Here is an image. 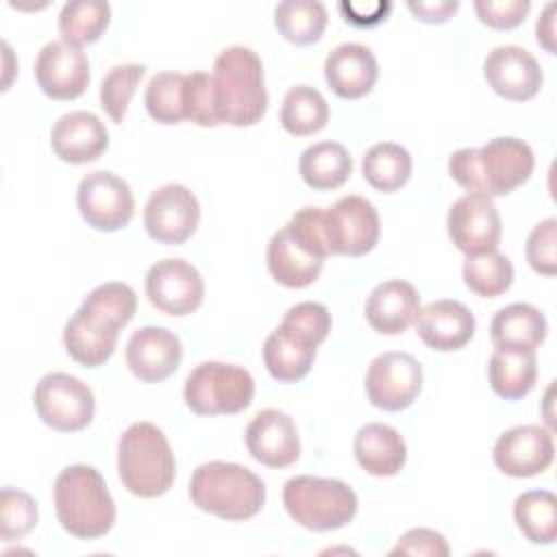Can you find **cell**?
<instances>
[{
    "mask_svg": "<svg viewBox=\"0 0 557 557\" xmlns=\"http://www.w3.org/2000/svg\"><path fill=\"white\" fill-rule=\"evenodd\" d=\"M533 165L531 146L518 137H494L481 148H459L448 157L453 181L487 198L507 196L527 183Z\"/></svg>",
    "mask_w": 557,
    "mask_h": 557,
    "instance_id": "6da1fadb",
    "label": "cell"
},
{
    "mask_svg": "<svg viewBox=\"0 0 557 557\" xmlns=\"http://www.w3.org/2000/svg\"><path fill=\"white\" fill-rule=\"evenodd\" d=\"M331 255L324 233V209L302 207L272 235L268 244V270L285 287H309Z\"/></svg>",
    "mask_w": 557,
    "mask_h": 557,
    "instance_id": "7a4b0ae2",
    "label": "cell"
},
{
    "mask_svg": "<svg viewBox=\"0 0 557 557\" xmlns=\"http://www.w3.org/2000/svg\"><path fill=\"white\" fill-rule=\"evenodd\" d=\"M52 498L61 527L78 540L102 537L115 524V503L102 474L91 466L63 468L54 479Z\"/></svg>",
    "mask_w": 557,
    "mask_h": 557,
    "instance_id": "3957f363",
    "label": "cell"
},
{
    "mask_svg": "<svg viewBox=\"0 0 557 557\" xmlns=\"http://www.w3.org/2000/svg\"><path fill=\"white\" fill-rule=\"evenodd\" d=\"M213 87L222 124H257L268 111L263 63L252 48H224L213 61Z\"/></svg>",
    "mask_w": 557,
    "mask_h": 557,
    "instance_id": "277c9868",
    "label": "cell"
},
{
    "mask_svg": "<svg viewBox=\"0 0 557 557\" xmlns=\"http://www.w3.org/2000/svg\"><path fill=\"white\" fill-rule=\"evenodd\" d=\"M191 503L222 520L255 518L265 503L263 481L248 468L231 461H209L189 479Z\"/></svg>",
    "mask_w": 557,
    "mask_h": 557,
    "instance_id": "5b68a950",
    "label": "cell"
},
{
    "mask_svg": "<svg viewBox=\"0 0 557 557\" xmlns=\"http://www.w3.org/2000/svg\"><path fill=\"white\" fill-rule=\"evenodd\" d=\"M117 474L139 498L163 496L176 476V459L165 433L152 422L131 424L117 442Z\"/></svg>",
    "mask_w": 557,
    "mask_h": 557,
    "instance_id": "8992f818",
    "label": "cell"
},
{
    "mask_svg": "<svg viewBox=\"0 0 557 557\" xmlns=\"http://www.w3.org/2000/svg\"><path fill=\"white\" fill-rule=\"evenodd\" d=\"M283 505L294 522L309 531H335L357 513L355 490L339 479L294 476L283 487Z\"/></svg>",
    "mask_w": 557,
    "mask_h": 557,
    "instance_id": "52a82bcc",
    "label": "cell"
},
{
    "mask_svg": "<svg viewBox=\"0 0 557 557\" xmlns=\"http://www.w3.org/2000/svg\"><path fill=\"white\" fill-rule=\"evenodd\" d=\"M185 405L198 416L244 411L255 396L252 374L235 363L202 361L185 379Z\"/></svg>",
    "mask_w": 557,
    "mask_h": 557,
    "instance_id": "ba28073f",
    "label": "cell"
},
{
    "mask_svg": "<svg viewBox=\"0 0 557 557\" xmlns=\"http://www.w3.org/2000/svg\"><path fill=\"white\" fill-rule=\"evenodd\" d=\"M33 405L41 422L61 433L85 429L96 411L91 387L65 372L41 376L33 392Z\"/></svg>",
    "mask_w": 557,
    "mask_h": 557,
    "instance_id": "9c48e42d",
    "label": "cell"
},
{
    "mask_svg": "<svg viewBox=\"0 0 557 557\" xmlns=\"http://www.w3.org/2000/svg\"><path fill=\"white\" fill-rule=\"evenodd\" d=\"M76 205L83 220L104 233L124 228L135 213V198L128 183L109 170H96L81 178Z\"/></svg>",
    "mask_w": 557,
    "mask_h": 557,
    "instance_id": "30bf717a",
    "label": "cell"
},
{
    "mask_svg": "<svg viewBox=\"0 0 557 557\" xmlns=\"http://www.w3.org/2000/svg\"><path fill=\"white\" fill-rule=\"evenodd\" d=\"M324 233L331 255L361 257L379 242V213L363 196H342L324 209Z\"/></svg>",
    "mask_w": 557,
    "mask_h": 557,
    "instance_id": "8fae6325",
    "label": "cell"
},
{
    "mask_svg": "<svg viewBox=\"0 0 557 557\" xmlns=\"http://www.w3.org/2000/svg\"><path fill=\"white\" fill-rule=\"evenodd\" d=\"M422 389V366L409 352H381L366 372L368 400L383 411L407 409Z\"/></svg>",
    "mask_w": 557,
    "mask_h": 557,
    "instance_id": "7c38bea8",
    "label": "cell"
},
{
    "mask_svg": "<svg viewBox=\"0 0 557 557\" xmlns=\"http://www.w3.org/2000/svg\"><path fill=\"white\" fill-rule=\"evenodd\" d=\"M200 222L198 198L178 183H168L150 194L144 207V226L150 239L168 246L187 242Z\"/></svg>",
    "mask_w": 557,
    "mask_h": 557,
    "instance_id": "4fadbf2b",
    "label": "cell"
},
{
    "mask_svg": "<svg viewBox=\"0 0 557 557\" xmlns=\"http://www.w3.org/2000/svg\"><path fill=\"white\" fill-rule=\"evenodd\" d=\"M146 296L168 315H189L202 305L205 281L185 259H161L146 272Z\"/></svg>",
    "mask_w": 557,
    "mask_h": 557,
    "instance_id": "5bb4252c",
    "label": "cell"
},
{
    "mask_svg": "<svg viewBox=\"0 0 557 557\" xmlns=\"http://www.w3.org/2000/svg\"><path fill=\"white\" fill-rule=\"evenodd\" d=\"M35 78L39 89L52 100H74L89 85V59L65 39L48 41L35 59Z\"/></svg>",
    "mask_w": 557,
    "mask_h": 557,
    "instance_id": "9a60e30c",
    "label": "cell"
},
{
    "mask_svg": "<svg viewBox=\"0 0 557 557\" xmlns=\"http://www.w3.org/2000/svg\"><path fill=\"white\" fill-rule=\"evenodd\" d=\"M446 226L453 244L466 257L492 252L500 239V215L492 198L483 194L468 191L457 198L448 209Z\"/></svg>",
    "mask_w": 557,
    "mask_h": 557,
    "instance_id": "2e32d148",
    "label": "cell"
},
{
    "mask_svg": "<svg viewBox=\"0 0 557 557\" xmlns=\"http://www.w3.org/2000/svg\"><path fill=\"white\" fill-rule=\"evenodd\" d=\"M496 468L513 479L542 474L555 457L550 431L537 424H520L505 431L494 444Z\"/></svg>",
    "mask_w": 557,
    "mask_h": 557,
    "instance_id": "e0dca14e",
    "label": "cell"
},
{
    "mask_svg": "<svg viewBox=\"0 0 557 557\" xmlns=\"http://www.w3.org/2000/svg\"><path fill=\"white\" fill-rule=\"evenodd\" d=\"M483 76L494 94L524 102L537 96L544 74L540 61L520 46H498L483 61Z\"/></svg>",
    "mask_w": 557,
    "mask_h": 557,
    "instance_id": "ac0fdd59",
    "label": "cell"
},
{
    "mask_svg": "<svg viewBox=\"0 0 557 557\" xmlns=\"http://www.w3.org/2000/svg\"><path fill=\"white\" fill-rule=\"evenodd\" d=\"M120 329L122 326L113 318L83 302L78 311L65 322L63 344L76 363L85 368H98L111 359Z\"/></svg>",
    "mask_w": 557,
    "mask_h": 557,
    "instance_id": "d6986e66",
    "label": "cell"
},
{
    "mask_svg": "<svg viewBox=\"0 0 557 557\" xmlns=\"http://www.w3.org/2000/svg\"><path fill=\"white\" fill-rule=\"evenodd\" d=\"M250 457L268 468H287L300 457V437L289 413L281 409L259 411L246 426Z\"/></svg>",
    "mask_w": 557,
    "mask_h": 557,
    "instance_id": "ffe728a7",
    "label": "cell"
},
{
    "mask_svg": "<svg viewBox=\"0 0 557 557\" xmlns=\"http://www.w3.org/2000/svg\"><path fill=\"white\" fill-rule=\"evenodd\" d=\"M181 359V339L163 326H141L126 342V366L141 383L165 381Z\"/></svg>",
    "mask_w": 557,
    "mask_h": 557,
    "instance_id": "44dd1931",
    "label": "cell"
},
{
    "mask_svg": "<svg viewBox=\"0 0 557 557\" xmlns=\"http://www.w3.org/2000/svg\"><path fill=\"white\" fill-rule=\"evenodd\" d=\"M413 324L420 339L440 352L463 348L476 329L472 311L463 302L450 298L429 302L424 309H420Z\"/></svg>",
    "mask_w": 557,
    "mask_h": 557,
    "instance_id": "7402d4cb",
    "label": "cell"
},
{
    "mask_svg": "<svg viewBox=\"0 0 557 557\" xmlns=\"http://www.w3.org/2000/svg\"><path fill=\"white\" fill-rule=\"evenodd\" d=\"M50 146L65 163L96 161L109 148V133L91 111H70L50 131Z\"/></svg>",
    "mask_w": 557,
    "mask_h": 557,
    "instance_id": "603a6c76",
    "label": "cell"
},
{
    "mask_svg": "<svg viewBox=\"0 0 557 557\" xmlns=\"http://www.w3.org/2000/svg\"><path fill=\"white\" fill-rule=\"evenodd\" d=\"M324 78L335 96L357 100L372 91L379 78V63L363 44H339L324 61Z\"/></svg>",
    "mask_w": 557,
    "mask_h": 557,
    "instance_id": "cb8c5ba5",
    "label": "cell"
},
{
    "mask_svg": "<svg viewBox=\"0 0 557 557\" xmlns=\"http://www.w3.org/2000/svg\"><path fill=\"white\" fill-rule=\"evenodd\" d=\"M418 289L403 278H389L379 283L366 300V320L376 333L400 335L420 313Z\"/></svg>",
    "mask_w": 557,
    "mask_h": 557,
    "instance_id": "d4e9b609",
    "label": "cell"
},
{
    "mask_svg": "<svg viewBox=\"0 0 557 557\" xmlns=\"http://www.w3.org/2000/svg\"><path fill=\"white\" fill-rule=\"evenodd\" d=\"M357 463L372 476H394L407 461V444L403 435L383 422H370L355 435Z\"/></svg>",
    "mask_w": 557,
    "mask_h": 557,
    "instance_id": "484cf974",
    "label": "cell"
},
{
    "mask_svg": "<svg viewBox=\"0 0 557 557\" xmlns=\"http://www.w3.org/2000/svg\"><path fill=\"white\" fill-rule=\"evenodd\" d=\"M318 344L298 331L281 324L263 342V363L281 383H294L307 376L313 366Z\"/></svg>",
    "mask_w": 557,
    "mask_h": 557,
    "instance_id": "4316f807",
    "label": "cell"
},
{
    "mask_svg": "<svg viewBox=\"0 0 557 557\" xmlns=\"http://www.w3.org/2000/svg\"><path fill=\"white\" fill-rule=\"evenodd\" d=\"M548 322L544 313L529 302H511L494 313L490 335L496 348L535 350L546 339Z\"/></svg>",
    "mask_w": 557,
    "mask_h": 557,
    "instance_id": "83f0119b",
    "label": "cell"
},
{
    "mask_svg": "<svg viewBox=\"0 0 557 557\" xmlns=\"http://www.w3.org/2000/svg\"><path fill=\"white\" fill-rule=\"evenodd\" d=\"M490 387L505 400L527 396L537 379L535 350L524 348H496L487 366Z\"/></svg>",
    "mask_w": 557,
    "mask_h": 557,
    "instance_id": "f1b7e54d",
    "label": "cell"
},
{
    "mask_svg": "<svg viewBox=\"0 0 557 557\" xmlns=\"http://www.w3.org/2000/svg\"><path fill=\"white\" fill-rule=\"evenodd\" d=\"M298 172L311 189H337L352 174V157L339 141H318L302 150Z\"/></svg>",
    "mask_w": 557,
    "mask_h": 557,
    "instance_id": "f546056e",
    "label": "cell"
},
{
    "mask_svg": "<svg viewBox=\"0 0 557 557\" xmlns=\"http://www.w3.org/2000/svg\"><path fill=\"white\" fill-rule=\"evenodd\" d=\"M411 154L407 148L394 141L374 144L361 161L363 178L379 191H396L411 176Z\"/></svg>",
    "mask_w": 557,
    "mask_h": 557,
    "instance_id": "4dcf8cb0",
    "label": "cell"
},
{
    "mask_svg": "<svg viewBox=\"0 0 557 557\" xmlns=\"http://www.w3.org/2000/svg\"><path fill=\"white\" fill-rule=\"evenodd\" d=\"M513 520L533 544H553L557 537V498L548 490H531L516 498Z\"/></svg>",
    "mask_w": 557,
    "mask_h": 557,
    "instance_id": "1f68e13d",
    "label": "cell"
},
{
    "mask_svg": "<svg viewBox=\"0 0 557 557\" xmlns=\"http://www.w3.org/2000/svg\"><path fill=\"white\" fill-rule=\"evenodd\" d=\"M329 122V104L311 85L292 87L281 107V124L289 135L307 137L322 131Z\"/></svg>",
    "mask_w": 557,
    "mask_h": 557,
    "instance_id": "d6a6232c",
    "label": "cell"
},
{
    "mask_svg": "<svg viewBox=\"0 0 557 557\" xmlns=\"http://www.w3.org/2000/svg\"><path fill=\"white\" fill-rule=\"evenodd\" d=\"M326 9L315 0H285L274 9V24L278 33L296 46L318 41L326 28Z\"/></svg>",
    "mask_w": 557,
    "mask_h": 557,
    "instance_id": "836d02e7",
    "label": "cell"
},
{
    "mask_svg": "<svg viewBox=\"0 0 557 557\" xmlns=\"http://www.w3.org/2000/svg\"><path fill=\"white\" fill-rule=\"evenodd\" d=\"M111 7L100 0H72L59 13V30L74 46L94 44L107 30Z\"/></svg>",
    "mask_w": 557,
    "mask_h": 557,
    "instance_id": "e575fe53",
    "label": "cell"
},
{
    "mask_svg": "<svg viewBox=\"0 0 557 557\" xmlns=\"http://www.w3.org/2000/svg\"><path fill=\"white\" fill-rule=\"evenodd\" d=\"M461 274L463 283L481 298H496L505 294L513 283L511 261L496 250L466 257Z\"/></svg>",
    "mask_w": 557,
    "mask_h": 557,
    "instance_id": "d590c367",
    "label": "cell"
},
{
    "mask_svg": "<svg viewBox=\"0 0 557 557\" xmlns=\"http://www.w3.org/2000/svg\"><path fill=\"white\" fill-rule=\"evenodd\" d=\"M185 74L159 72L146 87V111L159 124H178L185 120Z\"/></svg>",
    "mask_w": 557,
    "mask_h": 557,
    "instance_id": "8d00e7d4",
    "label": "cell"
},
{
    "mask_svg": "<svg viewBox=\"0 0 557 557\" xmlns=\"http://www.w3.org/2000/svg\"><path fill=\"white\" fill-rule=\"evenodd\" d=\"M146 76V65L141 63H124L115 65L107 72L100 85V107L115 122L122 124L131 104V98Z\"/></svg>",
    "mask_w": 557,
    "mask_h": 557,
    "instance_id": "74e56055",
    "label": "cell"
},
{
    "mask_svg": "<svg viewBox=\"0 0 557 557\" xmlns=\"http://www.w3.org/2000/svg\"><path fill=\"white\" fill-rule=\"evenodd\" d=\"M183 102H185V120L202 128H213L222 124L211 74L207 72L185 74Z\"/></svg>",
    "mask_w": 557,
    "mask_h": 557,
    "instance_id": "f35d334b",
    "label": "cell"
},
{
    "mask_svg": "<svg viewBox=\"0 0 557 557\" xmlns=\"http://www.w3.org/2000/svg\"><path fill=\"white\" fill-rule=\"evenodd\" d=\"M37 524V503L30 494L2 487L0 494V535L4 542L24 537Z\"/></svg>",
    "mask_w": 557,
    "mask_h": 557,
    "instance_id": "ab89813d",
    "label": "cell"
},
{
    "mask_svg": "<svg viewBox=\"0 0 557 557\" xmlns=\"http://www.w3.org/2000/svg\"><path fill=\"white\" fill-rule=\"evenodd\" d=\"M83 302L107 313L120 326H126L133 320L135 309H137V296H135L133 287H128L126 283H117V281H109V283L94 287L85 296Z\"/></svg>",
    "mask_w": 557,
    "mask_h": 557,
    "instance_id": "60d3db41",
    "label": "cell"
},
{
    "mask_svg": "<svg viewBox=\"0 0 557 557\" xmlns=\"http://www.w3.org/2000/svg\"><path fill=\"white\" fill-rule=\"evenodd\" d=\"M555 242H557V220L546 218L540 224L533 226L527 239V261L529 265L544 276H553L557 272V252H555Z\"/></svg>",
    "mask_w": 557,
    "mask_h": 557,
    "instance_id": "b9f144b4",
    "label": "cell"
},
{
    "mask_svg": "<svg viewBox=\"0 0 557 557\" xmlns=\"http://www.w3.org/2000/svg\"><path fill=\"white\" fill-rule=\"evenodd\" d=\"M281 324L298 331L300 335L309 337L313 344L320 346L331 331V313L324 305L305 300V302L289 307Z\"/></svg>",
    "mask_w": 557,
    "mask_h": 557,
    "instance_id": "7bdbcfd3",
    "label": "cell"
},
{
    "mask_svg": "<svg viewBox=\"0 0 557 557\" xmlns=\"http://www.w3.org/2000/svg\"><path fill=\"white\" fill-rule=\"evenodd\" d=\"M531 9L529 0H476L474 11L483 24L496 30L520 26Z\"/></svg>",
    "mask_w": 557,
    "mask_h": 557,
    "instance_id": "ee69618b",
    "label": "cell"
},
{
    "mask_svg": "<svg viewBox=\"0 0 557 557\" xmlns=\"http://www.w3.org/2000/svg\"><path fill=\"white\" fill-rule=\"evenodd\" d=\"M448 553L450 548L444 535L424 527L409 529L389 550V555H429V557H446Z\"/></svg>",
    "mask_w": 557,
    "mask_h": 557,
    "instance_id": "f6af8a7d",
    "label": "cell"
},
{
    "mask_svg": "<svg viewBox=\"0 0 557 557\" xmlns=\"http://www.w3.org/2000/svg\"><path fill=\"white\" fill-rule=\"evenodd\" d=\"M337 9L348 24L368 28V26L381 24L389 15L392 2H352V0H348V2H339Z\"/></svg>",
    "mask_w": 557,
    "mask_h": 557,
    "instance_id": "bcb514c9",
    "label": "cell"
},
{
    "mask_svg": "<svg viewBox=\"0 0 557 557\" xmlns=\"http://www.w3.org/2000/svg\"><path fill=\"white\" fill-rule=\"evenodd\" d=\"M407 9L426 24H442L459 9L457 0H437V2H407Z\"/></svg>",
    "mask_w": 557,
    "mask_h": 557,
    "instance_id": "7dc6e473",
    "label": "cell"
},
{
    "mask_svg": "<svg viewBox=\"0 0 557 557\" xmlns=\"http://www.w3.org/2000/svg\"><path fill=\"white\" fill-rule=\"evenodd\" d=\"M555 9H557V4H555V2H548L546 9L542 11V17H540L537 24H535L537 44H542L544 50L550 52V54H555V17H553Z\"/></svg>",
    "mask_w": 557,
    "mask_h": 557,
    "instance_id": "c3c4849f",
    "label": "cell"
}]
</instances>
